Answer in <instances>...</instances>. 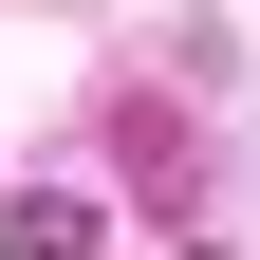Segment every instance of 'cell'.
<instances>
[{
    "instance_id": "obj_1",
    "label": "cell",
    "mask_w": 260,
    "mask_h": 260,
    "mask_svg": "<svg viewBox=\"0 0 260 260\" xmlns=\"http://www.w3.org/2000/svg\"><path fill=\"white\" fill-rule=\"evenodd\" d=\"M93 242V205H0V260H75Z\"/></svg>"
}]
</instances>
